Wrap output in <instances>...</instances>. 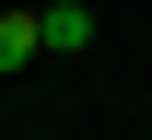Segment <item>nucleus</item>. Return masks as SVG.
Instances as JSON below:
<instances>
[{"mask_svg": "<svg viewBox=\"0 0 152 140\" xmlns=\"http://www.w3.org/2000/svg\"><path fill=\"white\" fill-rule=\"evenodd\" d=\"M35 35L70 59V47H94V12H82V0H47V12H35Z\"/></svg>", "mask_w": 152, "mask_h": 140, "instance_id": "1", "label": "nucleus"}, {"mask_svg": "<svg viewBox=\"0 0 152 140\" xmlns=\"http://www.w3.org/2000/svg\"><path fill=\"white\" fill-rule=\"evenodd\" d=\"M35 47H47V35H35V12H0V70H23Z\"/></svg>", "mask_w": 152, "mask_h": 140, "instance_id": "2", "label": "nucleus"}]
</instances>
